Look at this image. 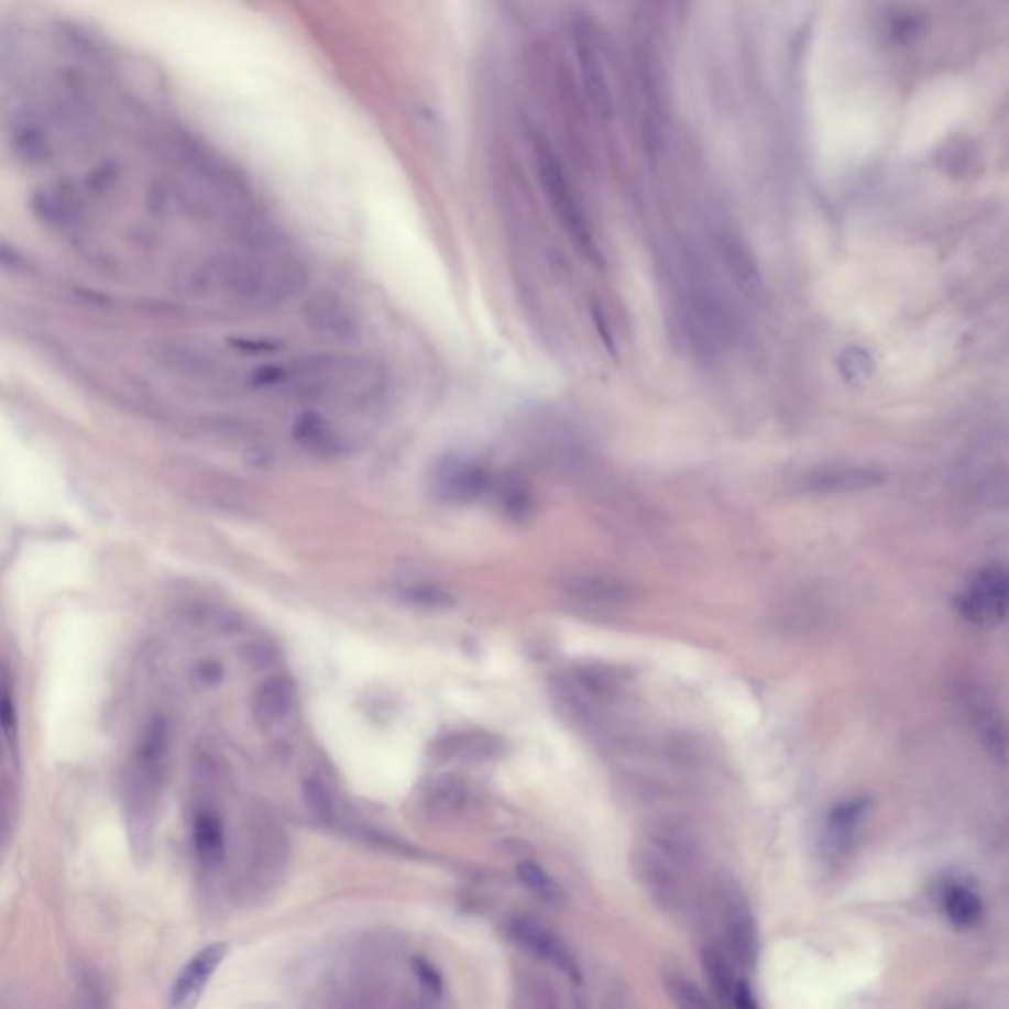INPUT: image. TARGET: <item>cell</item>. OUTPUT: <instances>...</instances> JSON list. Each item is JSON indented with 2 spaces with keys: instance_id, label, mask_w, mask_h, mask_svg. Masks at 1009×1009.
Segmentation results:
<instances>
[{
  "instance_id": "f546056e",
  "label": "cell",
  "mask_w": 1009,
  "mask_h": 1009,
  "mask_svg": "<svg viewBox=\"0 0 1009 1009\" xmlns=\"http://www.w3.org/2000/svg\"><path fill=\"white\" fill-rule=\"evenodd\" d=\"M413 970H415V976L418 978V981H420L426 990L430 991L432 996H438V994L442 991V976H440V972L436 970L435 966L428 963L426 958H415V961H413Z\"/></svg>"
},
{
  "instance_id": "d4e9b609",
  "label": "cell",
  "mask_w": 1009,
  "mask_h": 1009,
  "mask_svg": "<svg viewBox=\"0 0 1009 1009\" xmlns=\"http://www.w3.org/2000/svg\"><path fill=\"white\" fill-rule=\"evenodd\" d=\"M838 369L848 381H866L874 373L876 361L868 351L862 350L858 346H852L840 353Z\"/></svg>"
},
{
  "instance_id": "e0dca14e",
  "label": "cell",
  "mask_w": 1009,
  "mask_h": 1009,
  "mask_svg": "<svg viewBox=\"0 0 1009 1009\" xmlns=\"http://www.w3.org/2000/svg\"><path fill=\"white\" fill-rule=\"evenodd\" d=\"M564 592L585 602H619L627 595V590L622 585L597 574H574L564 580Z\"/></svg>"
},
{
  "instance_id": "4dcf8cb0",
  "label": "cell",
  "mask_w": 1009,
  "mask_h": 1009,
  "mask_svg": "<svg viewBox=\"0 0 1009 1009\" xmlns=\"http://www.w3.org/2000/svg\"><path fill=\"white\" fill-rule=\"evenodd\" d=\"M0 726L9 736H12L14 726H17V712H14L12 694H10V690L4 684H0Z\"/></svg>"
},
{
  "instance_id": "277c9868",
  "label": "cell",
  "mask_w": 1009,
  "mask_h": 1009,
  "mask_svg": "<svg viewBox=\"0 0 1009 1009\" xmlns=\"http://www.w3.org/2000/svg\"><path fill=\"white\" fill-rule=\"evenodd\" d=\"M572 39H574L575 57H578V67H580L585 95L594 107L595 113L604 119H610L614 113V97H612V87H610L607 67H605L604 50H602V42L597 39L594 24L588 19L575 20Z\"/></svg>"
},
{
  "instance_id": "2e32d148",
  "label": "cell",
  "mask_w": 1009,
  "mask_h": 1009,
  "mask_svg": "<svg viewBox=\"0 0 1009 1009\" xmlns=\"http://www.w3.org/2000/svg\"><path fill=\"white\" fill-rule=\"evenodd\" d=\"M944 913L951 919V923L961 926V929H970L978 924L984 913L981 899L972 887L963 884L948 886L943 897Z\"/></svg>"
},
{
  "instance_id": "7402d4cb",
  "label": "cell",
  "mask_w": 1009,
  "mask_h": 1009,
  "mask_svg": "<svg viewBox=\"0 0 1009 1009\" xmlns=\"http://www.w3.org/2000/svg\"><path fill=\"white\" fill-rule=\"evenodd\" d=\"M704 972H706L708 981L712 984V990L716 994L717 1000L724 1006H730V1000L734 996V988H736V981L734 980V974H732V968L727 966L726 961L722 954L716 953V951H706L704 953Z\"/></svg>"
},
{
  "instance_id": "ac0fdd59",
  "label": "cell",
  "mask_w": 1009,
  "mask_h": 1009,
  "mask_svg": "<svg viewBox=\"0 0 1009 1009\" xmlns=\"http://www.w3.org/2000/svg\"><path fill=\"white\" fill-rule=\"evenodd\" d=\"M72 1009H111L103 978L91 966L77 970Z\"/></svg>"
},
{
  "instance_id": "9c48e42d",
  "label": "cell",
  "mask_w": 1009,
  "mask_h": 1009,
  "mask_svg": "<svg viewBox=\"0 0 1009 1009\" xmlns=\"http://www.w3.org/2000/svg\"><path fill=\"white\" fill-rule=\"evenodd\" d=\"M296 700H298V692L290 677L276 675V677L264 680L253 700V714H255L256 722L263 727L281 726L293 714Z\"/></svg>"
},
{
  "instance_id": "44dd1931",
  "label": "cell",
  "mask_w": 1009,
  "mask_h": 1009,
  "mask_svg": "<svg viewBox=\"0 0 1009 1009\" xmlns=\"http://www.w3.org/2000/svg\"><path fill=\"white\" fill-rule=\"evenodd\" d=\"M465 802V787L456 775H443L436 779L428 792V804L436 814H453Z\"/></svg>"
},
{
  "instance_id": "cb8c5ba5",
  "label": "cell",
  "mask_w": 1009,
  "mask_h": 1009,
  "mask_svg": "<svg viewBox=\"0 0 1009 1009\" xmlns=\"http://www.w3.org/2000/svg\"><path fill=\"white\" fill-rule=\"evenodd\" d=\"M665 988L677 1009H712L706 996L682 976H669L665 980Z\"/></svg>"
},
{
  "instance_id": "ba28073f",
  "label": "cell",
  "mask_w": 1009,
  "mask_h": 1009,
  "mask_svg": "<svg viewBox=\"0 0 1009 1009\" xmlns=\"http://www.w3.org/2000/svg\"><path fill=\"white\" fill-rule=\"evenodd\" d=\"M507 933L515 943L520 944L527 953L535 954L540 961H547L555 968L567 974L570 980H582V970L575 963L574 954L568 951L567 944L550 933L542 924L533 919L515 917L507 924Z\"/></svg>"
},
{
  "instance_id": "ffe728a7",
  "label": "cell",
  "mask_w": 1009,
  "mask_h": 1009,
  "mask_svg": "<svg viewBox=\"0 0 1009 1009\" xmlns=\"http://www.w3.org/2000/svg\"><path fill=\"white\" fill-rule=\"evenodd\" d=\"M517 876H519L523 886L528 887L535 896L545 899L547 903H555V906L564 903L567 893H564L562 886L548 874L547 869L540 868L535 862H528V859L527 862H520L519 866H517Z\"/></svg>"
},
{
  "instance_id": "603a6c76",
  "label": "cell",
  "mask_w": 1009,
  "mask_h": 1009,
  "mask_svg": "<svg viewBox=\"0 0 1009 1009\" xmlns=\"http://www.w3.org/2000/svg\"><path fill=\"white\" fill-rule=\"evenodd\" d=\"M296 438L308 446L311 450H330L336 438L331 435L330 426L326 425V420L321 416L314 415H304L298 423H296Z\"/></svg>"
},
{
  "instance_id": "8fae6325",
  "label": "cell",
  "mask_w": 1009,
  "mask_h": 1009,
  "mask_svg": "<svg viewBox=\"0 0 1009 1009\" xmlns=\"http://www.w3.org/2000/svg\"><path fill=\"white\" fill-rule=\"evenodd\" d=\"M501 742L485 732H462L443 736L432 746L435 757L443 759H487L500 754Z\"/></svg>"
},
{
  "instance_id": "83f0119b",
  "label": "cell",
  "mask_w": 1009,
  "mask_h": 1009,
  "mask_svg": "<svg viewBox=\"0 0 1009 1009\" xmlns=\"http://www.w3.org/2000/svg\"><path fill=\"white\" fill-rule=\"evenodd\" d=\"M304 799L308 802L311 812L321 821H330L331 816H333V801H331L330 791L318 779H306Z\"/></svg>"
},
{
  "instance_id": "e575fe53",
  "label": "cell",
  "mask_w": 1009,
  "mask_h": 1009,
  "mask_svg": "<svg viewBox=\"0 0 1009 1009\" xmlns=\"http://www.w3.org/2000/svg\"><path fill=\"white\" fill-rule=\"evenodd\" d=\"M201 677L208 680V682H213V680H218L219 677H221V670H219V667H216V665H206L204 670H201Z\"/></svg>"
},
{
  "instance_id": "30bf717a",
  "label": "cell",
  "mask_w": 1009,
  "mask_h": 1009,
  "mask_svg": "<svg viewBox=\"0 0 1009 1009\" xmlns=\"http://www.w3.org/2000/svg\"><path fill=\"white\" fill-rule=\"evenodd\" d=\"M886 475L874 468H858V465H836V468H822L812 472L804 480V491L811 493H849V491H864L881 485Z\"/></svg>"
},
{
  "instance_id": "3957f363",
  "label": "cell",
  "mask_w": 1009,
  "mask_h": 1009,
  "mask_svg": "<svg viewBox=\"0 0 1009 1009\" xmlns=\"http://www.w3.org/2000/svg\"><path fill=\"white\" fill-rule=\"evenodd\" d=\"M537 172L540 186L548 199V206L555 211L558 221L567 229L572 243L590 263L602 264V255L595 243L590 221L585 218L582 204L575 198L574 189L562 164L547 146L537 149Z\"/></svg>"
},
{
  "instance_id": "d6a6232c",
  "label": "cell",
  "mask_w": 1009,
  "mask_h": 1009,
  "mask_svg": "<svg viewBox=\"0 0 1009 1009\" xmlns=\"http://www.w3.org/2000/svg\"><path fill=\"white\" fill-rule=\"evenodd\" d=\"M919 30V20L913 19L911 14L909 17H896L893 22H891V36L897 40V42H906V40H911L917 34Z\"/></svg>"
},
{
  "instance_id": "9a60e30c",
  "label": "cell",
  "mask_w": 1009,
  "mask_h": 1009,
  "mask_svg": "<svg viewBox=\"0 0 1009 1009\" xmlns=\"http://www.w3.org/2000/svg\"><path fill=\"white\" fill-rule=\"evenodd\" d=\"M495 501L503 515H507L511 520L528 519V515L535 509L533 490L515 473H507L495 483Z\"/></svg>"
},
{
  "instance_id": "52a82bcc",
  "label": "cell",
  "mask_w": 1009,
  "mask_h": 1009,
  "mask_svg": "<svg viewBox=\"0 0 1009 1009\" xmlns=\"http://www.w3.org/2000/svg\"><path fill=\"white\" fill-rule=\"evenodd\" d=\"M229 954V944L211 943L189 958L168 994V1009H196L209 981Z\"/></svg>"
},
{
  "instance_id": "836d02e7",
  "label": "cell",
  "mask_w": 1009,
  "mask_h": 1009,
  "mask_svg": "<svg viewBox=\"0 0 1009 1009\" xmlns=\"http://www.w3.org/2000/svg\"><path fill=\"white\" fill-rule=\"evenodd\" d=\"M594 318L595 323H597V330L602 333V340H604L605 348L610 351H614V340H612V333H610V326H607V320H605L604 311L602 308H594Z\"/></svg>"
},
{
  "instance_id": "f1b7e54d",
  "label": "cell",
  "mask_w": 1009,
  "mask_h": 1009,
  "mask_svg": "<svg viewBox=\"0 0 1009 1009\" xmlns=\"http://www.w3.org/2000/svg\"><path fill=\"white\" fill-rule=\"evenodd\" d=\"M166 749V727L162 722H154L146 736H144V742H142L141 754L142 759L146 764H154L161 759V755L164 754Z\"/></svg>"
},
{
  "instance_id": "484cf974",
  "label": "cell",
  "mask_w": 1009,
  "mask_h": 1009,
  "mask_svg": "<svg viewBox=\"0 0 1009 1009\" xmlns=\"http://www.w3.org/2000/svg\"><path fill=\"white\" fill-rule=\"evenodd\" d=\"M403 602L420 610H446L453 604L452 595L436 585H410L403 592Z\"/></svg>"
},
{
  "instance_id": "8992f818",
  "label": "cell",
  "mask_w": 1009,
  "mask_h": 1009,
  "mask_svg": "<svg viewBox=\"0 0 1009 1009\" xmlns=\"http://www.w3.org/2000/svg\"><path fill=\"white\" fill-rule=\"evenodd\" d=\"M491 490V475L483 465L460 456H448L438 463L435 493L450 505H470Z\"/></svg>"
},
{
  "instance_id": "7a4b0ae2",
  "label": "cell",
  "mask_w": 1009,
  "mask_h": 1009,
  "mask_svg": "<svg viewBox=\"0 0 1009 1009\" xmlns=\"http://www.w3.org/2000/svg\"><path fill=\"white\" fill-rule=\"evenodd\" d=\"M255 383L261 387H284L311 398H355L377 387L379 375L368 359L311 355L286 365L256 369Z\"/></svg>"
},
{
  "instance_id": "6da1fadb",
  "label": "cell",
  "mask_w": 1009,
  "mask_h": 1009,
  "mask_svg": "<svg viewBox=\"0 0 1009 1009\" xmlns=\"http://www.w3.org/2000/svg\"><path fill=\"white\" fill-rule=\"evenodd\" d=\"M303 283L300 264L266 253H223L209 259L196 276L199 290L249 310L281 306Z\"/></svg>"
},
{
  "instance_id": "5bb4252c",
  "label": "cell",
  "mask_w": 1009,
  "mask_h": 1009,
  "mask_svg": "<svg viewBox=\"0 0 1009 1009\" xmlns=\"http://www.w3.org/2000/svg\"><path fill=\"white\" fill-rule=\"evenodd\" d=\"M866 807L868 802L858 799V801L840 802L838 807L832 809L829 822H826V844L832 854H840L848 848L859 819L866 812Z\"/></svg>"
},
{
  "instance_id": "d6986e66",
  "label": "cell",
  "mask_w": 1009,
  "mask_h": 1009,
  "mask_svg": "<svg viewBox=\"0 0 1009 1009\" xmlns=\"http://www.w3.org/2000/svg\"><path fill=\"white\" fill-rule=\"evenodd\" d=\"M727 933L737 958L746 964L754 963L755 926L744 906H734L727 911Z\"/></svg>"
},
{
  "instance_id": "5b68a950",
  "label": "cell",
  "mask_w": 1009,
  "mask_h": 1009,
  "mask_svg": "<svg viewBox=\"0 0 1009 1009\" xmlns=\"http://www.w3.org/2000/svg\"><path fill=\"white\" fill-rule=\"evenodd\" d=\"M961 614L981 627L1003 622L1008 612V575L1000 567H988L972 580L958 597Z\"/></svg>"
},
{
  "instance_id": "4fadbf2b",
  "label": "cell",
  "mask_w": 1009,
  "mask_h": 1009,
  "mask_svg": "<svg viewBox=\"0 0 1009 1009\" xmlns=\"http://www.w3.org/2000/svg\"><path fill=\"white\" fill-rule=\"evenodd\" d=\"M722 255H724L730 274L736 281L739 290H744L747 296H759L764 290V278L759 274L754 256L747 251L744 243H739L736 237H724L722 239Z\"/></svg>"
},
{
  "instance_id": "4316f807",
  "label": "cell",
  "mask_w": 1009,
  "mask_h": 1009,
  "mask_svg": "<svg viewBox=\"0 0 1009 1009\" xmlns=\"http://www.w3.org/2000/svg\"><path fill=\"white\" fill-rule=\"evenodd\" d=\"M311 318L318 320V326L321 330H330L333 333L341 336L343 331L353 330V321H351L350 314H346L340 304H328V300L321 298V303L318 304V308L311 311Z\"/></svg>"
},
{
  "instance_id": "1f68e13d",
  "label": "cell",
  "mask_w": 1009,
  "mask_h": 1009,
  "mask_svg": "<svg viewBox=\"0 0 1009 1009\" xmlns=\"http://www.w3.org/2000/svg\"><path fill=\"white\" fill-rule=\"evenodd\" d=\"M730 1009H759V1003L755 1001L754 990L749 988L746 980L736 981L734 996L730 1000Z\"/></svg>"
},
{
  "instance_id": "7c38bea8",
  "label": "cell",
  "mask_w": 1009,
  "mask_h": 1009,
  "mask_svg": "<svg viewBox=\"0 0 1009 1009\" xmlns=\"http://www.w3.org/2000/svg\"><path fill=\"white\" fill-rule=\"evenodd\" d=\"M194 848L201 866L218 868L226 858V831L216 812L201 811L194 821Z\"/></svg>"
}]
</instances>
